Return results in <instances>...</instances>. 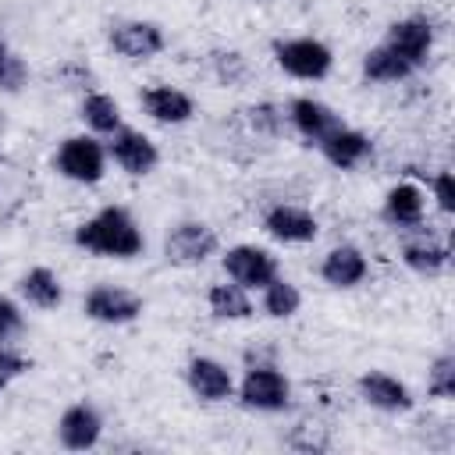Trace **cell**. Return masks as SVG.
<instances>
[{
    "label": "cell",
    "instance_id": "27",
    "mask_svg": "<svg viewBox=\"0 0 455 455\" xmlns=\"http://www.w3.org/2000/svg\"><path fill=\"white\" fill-rule=\"evenodd\" d=\"M25 82H28V64L0 36V92H21Z\"/></svg>",
    "mask_w": 455,
    "mask_h": 455
},
{
    "label": "cell",
    "instance_id": "19",
    "mask_svg": "<svg viewBox=\"0 0 455 455\" xmlns=\"http://www.w3.org/2000/svg\"><path fill=\"white\" fill-rule=\"evenodd\" d=\"M366 274H370V259L363 256L359 245H334L320 259V277L331 288H355L366 281Z\"/></svg>",
    "mask_w": 455,
    "mask_h": 455
},
{
    "label": "cell",
    "instance_id": "6",
    "mask_svg": "<svg viewBox=\"0 0 455 455\" xmlns=\"http://www.w3.org/2000/svg\"><path fill=\"white\" fill-rule=\"evenodd\" d=\"M220 267L228 274V281L242 284L245 291H259L263 284H270L281 267H277V256L263 245H252V242H242V245H231L224 256H220Z\"/></svg>",
    "mask_w": 455,
    "mask_h": 455
},
{
    "label": "cell",
    "instance_id": "25",
    "mask_svg": "<svg viewBox=\"0 0 455 455\" xmlns=\"http://www.w3.org/2000/svg\"><path fill=\"white\" fill-rule=\"evenodd\" d=\"M259 302H263V313L267 316H274V320H288V316H295L299 313V306H302V291L288 281V277H274L270 284H263L259 288Z\"/></svg>",
    "mask_w": 455,
    "mask_h": 455
},
{
    "label": "cell",
    "instance_id": "8",
    "mask_svg": "<svg viewBox=\"0 0 455 455\" xmlns=\"http://www.w3.org/2000/svg\"><path fill=\"white\" fill-rule=\"evenodd\" d=\"M107 156H110L124 174H132V178H146V174H153L156 164H160L156 142H153L146 132L128 128V124H121L114 135H107Z\"/></svg>",
    "mask_w": 455,
    "mask_h": 455
},
{
    "label": "cell",
    "instance_id": "28",
    "mask_svg": "<svg viewBox=\"0 0 455 455\" xmlns=\"http://www.w3.org/2000/svg\"><path fill=\"white\" fill-rule=\"evenodd\" d=\"M210 68H213L220 85H242L245 75H249V60L238 50H213L210 53Z\"/></svg>",
    "mask_w": 455,
    "mask_h": 455
},
{
    "label": "cell",
    "instance_id": "4",
    "mask_svg": "<svg viewBox=\"0 0 455 455\" xmlns=\"http://www.w3.org/2000/svg\"><path fill=\"white\" fill-rule=\"evenodd\" d=\"M53 167L68 181L96 185L107 174V146L96 135H68L53 153Z\"/></svg>",
    "mask_w": 455,
    "mask_h": 455
},
{
    "label": "cell",
    "instance_id": "30",
    "mask_svg": "<svg viewBox=\"0 0 455 455\" xmlns=\"http://www.w3.org/2000/svg\"><path fill=\"white\" fill-rule=\"evenodd\" d=\"M288 444L299 448V451H327L331 448V437H327V427L302 423V427H295V434L288 437Z\"/></svg>",
    "mask_w": 455,
    "mask_h": 455
},
{
    "label": "cell",
    "instance_id": "9",
    "mask_svg": "<svg viewBox=\"0 0 455 455\" xmlns=\"http://www.w3.org/2000/svg\"><path fill=\"white\" fill-rule=\"evenodd\" d=\"M387 50H395L412 71H419L434 50V21L423 14H409L387 25V36L380 39Z\"/></svg>",
    "mask_w": 455,
    "mask_h": 455
},
{
    "label": "cell",
    "instance_id": "21",
    "mask_svg": "<svg viewBox=\"0 0 455 455\" xmlns=\"http://www.w3.org/2000/svg\"><path fill=\"white\" fill-rule=\"evenodd\" d=\"M206 306H210V313H213L217 320H249V316L256 313L249 291H245L242 284H235V281L210 284V291H206Z\"/></svg>",
    "mask_w": 455,
    "mask_h": 455
},
{
    "label": "cell",
    "instance_id": "5",
    "mask_svg": "<svg viewBox=\"0 0 455 455\" xmlns=\"http://www.w3.org/2000/svg\"><path fill=\"white\" fill-rule=\"evenodd\" d=\"M217 249H220V238L206 220H178L164 235V259L174 267H199Z\"/></svg>",
    "mask_w": 455,
    "mask_h": 455
},
{
    "label": "cell",
    "instance_id": "15",
    "mask_svg": "<svg viewBox=\"0 0 455 455\" xmlns=\"http://www.w3.org/2000/svg\"><path fill=\"white\" fill-rule=\"evenodd\" d=\"M139 103H142L146 117H153L156 124H185V121H192V114H196L192 96H188L185 89L164 85V82L146 85V89L139 92Z\"/></svg>",
    "mask_w": 455,
    "mask_h": 455
},
{
    "label": "cell",
    "instance_id": "24",
    "mask_svg": "<svg viewBox=\"0 0 455 455\" xmlns=\"http://www.w3.org/2000/svg\"><path fill=\"white\" fill-rule=\"evenodd\" d=\"M363 75L370 78V82H402V78H409V75H416L395 50H387L384 43H377L373 50H366V57H363Z\"/></svg>",
    "mask_w": 455,
    "mask_h": 455
},
{
    "label": "cell",
    "instance_id": "31",
    "mask_svg": "<svg viewBox=\"0 0 455 455\" xmlns=\"http://www.w3.org/2000/svg\"><path fill=\"white\" fill-rule=\"evenodd\" d=\"M249 121H252L256 132H263V135H277L281 124H284V110L274 107V103H256V107H249Z\"/></svg>",
    "mask_w": 455,
    "mask_h": 455
},
{
    "label": "cell",
    "instance_id": "7",
    "mask_svg": "<svg viewBox=\"0 0 455 455\" xmlns=\"http://www.w3.org/2000/svg\"><path fill=\"white\" fill-rule=\"evenodd\" d=\"M82 313L96 323H107V327H124L132 320L142 316V299L132 291V288H121V284H110V281H100L85 291L82 299Z\"/></svg>",
    "mask_w": 455,
    "mask_h": 455
},
{
    "label": "cell",
    "instance_id": "29",
    "mask_svg": "<svg viewBox=\"0 0 455 455\" xmlns=\"http://www.w3.org/2000/svg\"><path fill=\"white\" fill-rule=\"evenodd\" d=\"M25 331V313L14 299L0 295V345H7L11 338H18Z\"/></svg>",
    "mask_w": 455,
    "mask_h": 455
},
{
    "label": "cell",
    "instance_id": "22",
    "mask_svg": "<svg viewBox=\"0 0 455 455\" xmlns=\"http://www.w3.org/2000/svg\"><path fill=\"white\" fill-rule=\"evenodd\" d=\"M82 121L89 124L92 135H114L124 117H121V103L110 92H89L82 100Z\"/></svg>",
    "mask_w": 455,
    "mask_h": 455
},
{
    "label": "cell",
    "instance_id": "10",
    "mask_svg": "<svg viewBox=\"0 0 455 455\" xmlns=\"http://www.w3.org/2000/svg\"><path fill=\"white\" fill-rule=\"evenodd\" d=\"M110 50L124 60H149L156 57L164 46H167V36L156 21H142V18H128V21H117L107 36Z\"/></svg>",
    "mask_w": 455,
    "mask_h": 455
},
{
    "label": "cell",
    "instance_id": "11",
    "mask_svg": "<svg viewBox=\"0 0 455 455\" xmlns=\"http://www.w3.org/2000/svg\"><path fill=\"white\" fill-rule=\"evenodd\" d=\"M103 437V416L92 402H71L57 419V441L68 451H89Z\"/></svg>",
    "mask_w": 455,
    "mask_h": 455
},
{
    "label": "cell",
    "instance_id": "2",
    "mask_svg": "<svg viewBox=\"0 0 455 455\" xmlns=\"http://www.w3.org/2000/svg\"><path fill=\"white\" fill-rule=\"evenodd\" d=\"M235 391L238 402L252 412H284L291 405V380L274 363H252L242 384H235Z\"/></svg>",
    "mask_w": 455,
    "mask_h": 455
},
{
    "label": "cell",
    "instance_id": "33",
    "mask_svg": "<svg viewBox=\"0 0 455 455\" xmlns=\"http://www.w3.org/2000/svg\"><path fill=\"white\" fill-rule=\"evenodd\" d=\"M430 192H434L441 213H455V178H451V171H437L430 178Z\"/></svg>",
    "mask_w": 455,
    "mask_h": 455
},
{
    "label": "cell",
    "instance_id": "3",
    "mask_svg": "<svg viewBox=\"0 0 455 455\" xmlns=\"http://www.w3.org/2000/svg\"><path fill=\"white\" fill-rule=\"evenodd\" d=\"M274 60L284 75L299 82H320L334 68V53L323 39L313 36H295V39H277L274 43Z\"/></svg>",
    "mask_w": 455,
    "mask_h": 455
},
{
    "label": "cell",
    "instance_id": "20",
    "mask_svg": "<svg viewBox=\"0 0 455 455\" xmlns=\"http://www.w3.org/2000/svg\"><path fill=\"white\" fill-rule=\"evenodd\" d=\"M18 291H21V299H25L28 306H36V309H57V306L64 302V284H60V277H57L50 267H32V270H25L21 281H18Z\"/></svg>",
    "mask_w": 455,
    "mask_h": 455
},
{
    "label": "cell",
    "instance_id": "32",
    "mask_svg": "<svg viewBox=\"0 0 455 455\" xmlns=\"http://www.w3.org/2000/svg\"><path fill=\"white\" fill-rule=\"evenodd\" d=\"M25 370H32V363H28L21 352H14V348L0 345V391H4L7 384H14Z\"/></svg>",
    "mask_w": 455,
    "mask_h": 455
},
{
    "label": "cell",
    "instance_id": "16",
    "mask_svg": "<svg viewBox=\"0 0 455 455\" xmlns=\"http://www.w3.org/2000/svg\"><path fill=\"white\" fill-rule=\"evenodd\" d=\"M284 117H288L291 128H295L302 139H309V142H320V139H327L334 128L345 124L341 114H334L323 100H313V96H295V100L288 103V114H284Z\"/></svg>",
    "mask_w": 455,
    "mask_h": 455
},
{
    "label": "cell",
    "instance_id": "12",
    "mask_svg": "<svg viewBox=\"0 0 455 455\" xmlns=\"http://www.w3.org/2000/svg\"><path fill=\"white\" fill-rule=\"evenodd\" d=\"M185 384H188V391L199 398V402H228L231 395H235V377H231V370L220 363V359H213V355H192L188 363H185Z\"/></svg>",
    "mask_w": 455,
    "mask_h": 455
},
{
    "label": "cell",
    "instance_id": "1",
    "mask_svg": "<svg viewBox=\"0 0 455 455\" xmlns=\"http://www.w3.org/2000/svg\"><path fill=\"white\" fill-rule=\"evenodd\" d=\"M75 245L92 256H103V259H135V256H142L146 238H142V228L135 224V217L124 206L110 203L75 228Z\"/></svg>",
    "mask_w": 455,
    "mask_h": 455
},
{
    "label": "cell",
    "instance_id": "17",
    "mask_svg": "<svg viewBox=\"0 0 455 455\" xmlns=\"http://www.w3.org/2000/svg\"><path fill=\"white\" fill-rule=\"evenodd\" d=\"M316 149L323 153L327 164H334V167H341V171H355V167H363V164L373 156L370 135H363V132H355V128H348V124H341V128H334L327 139H320Z\"/></svg>",
    "mask_w": 455,
    "mask_h": 455
},
{
    "label": "cell",
    "instance_id": "18",
    "mask_svg": "<svg viewBox=\"0 0 455 455\" xmlns=\"http://www.w3.org/2000/svg\"><path fill=\"white\" fill-rule=\"evenodd\" d=\"M380 217H384L391 228H402V231L423 228V217H427L423 188H419V185H412V181H398V185H391V188H387V196H384Z\"/></svg>",
    "mask_w": 455,
    "mask_h": 455
},
{
    "label": "cell",
    "instance_id": "26",
    "mask_svg": "<svg viewBox=\"0 0 455 455\" xmlns=\"http://www.w3.org/2000/svg\"><path fill=\"white\" fill-rule=\"evenodd\" d=\"M427 391L441 402H451L455 398V355L451 352H441L434 363H430V373H427Z\"/></svg>",
    "mask_w": 455,
    "mask_h": 455
},
{
    "label": "cell",
    "instance_id": "23",
    "mask_svg": "<svg viewBox=\"0 0 455 455\" xmlns=\"http://www.w3.org/2000/svg\"><path fill=\"white\" fill-rule=\"evenodd\" d=\"M448 259H451V252H448V245H441V242L419 238V242H405V245H402V263H405L412 274H419V277L441 274V270L448 267Z\"/></svg>",
    "mask_w": 455,
    "mask_h": 455
},
{
    "label": "cell",
    "instance_id": "14",
    "mask_svg": "<svg viewBox=\"0 0 455 455\" xmlns=\"http://www.w3.org/2000/svg\"><path fill=\"white\" fill-rule=\"evenodd\" d=\"M355 387H359V398H363L370 409H380V412H409V409L416 405L409 384L398 380V377H391V373H384V370L363 373V377L355 380Z\"/></svg>",
    "mask_w": 455,
    "mask_h": 455
},
{
    "label": "cell",
    "instance_id": "13",
    "mask_svg": "<svg viewBox=\"0 0 455 455\" xmlns=\"http://www.w3.org/2000/svg\"><path fill=\"white\" fill-rule=\"evenodd\" d=\"M263 231L284 245H306L320 235V220L302 210V206H291V203H277L263 213Z\"/></svg>",
    "mask_w": 455,
    "mask_h": 455
}]
</instances>
